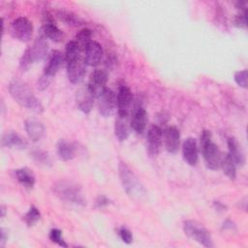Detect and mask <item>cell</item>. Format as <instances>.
Here are the masks:
<instances>
[{"instance_id":"cell-1","label":"cell","mask_w":248,"mask_h":248,"mask_svg":"<svg viewBox=\"0 0 248 248\" xmlns=\"http://www.w3.org/2000/svg\"><path fill=\"white\" fill-rule=\"evenodd\" d=\"M9 91L13 99L21 107L35 113H42L44 111L42 103L34 95L28 85L20 79H13L9 84Z\"/></svg>"},{"instance_id":"cell-2","label":"cell","mask_w":248,"mask_h":248,"mask_svg":"<svg viewBox=\"0 0 248 248\" xmlns=\"http://www.w3.org/2000/svg\"><path fill=\"white\" fill-rule=\"evenodd\" d=\"M52 191L61 201L77 205H84L85 198L79 185L69 180H59L52 185Z\"/></svg>"},{"instance_id":"cell-3","label":"cell","mask_w":248,"mask_h":248,"mask_svg":"<svg viewBox=\"0 0 248 248\" xmlns=\"http://www.w3.org/2000/svg\"><path fill=\"white\" fill-rule=\"evenodd\" d=\"M48 52V44L46 38L40 36L36 39L32 46L28 47L22 54L19 67L22 71H27L34 63L44 60Z\"/></svg>"},{"instance_id":"cell-4","label":"cell","mask_w":248,"mask_h":248,"mask_svg":"<svg viewBox=\"0 0 248 248\" xmlns=\"http://www.w3.org/2000/svg\"><path fill=\"white\" fill-rule=\"evenodd\" d=\"M118 172L123 189L130 197L140 199L144 195L145 191L142 184L125 162L119 163Z\"/></svg>"},{"instance_id":"cell-5","label":"cell","mask_w":248,"mask_h":248,"mask_svg":"<svg viewBox=\"0 0 248 248\" xmlns=\"http://www.w3.org/2000/svg\"><path fill=\"white\" fill-rule=\"evenodd\" d=\"M201 150L202 152L205 165L209 170H216L221 166L222 154L218 146L211 140L210 131L203 130L201 135Z\"/></svg>"},{"instance_id":"cell-6","label":"cell","mask_w":248,"mask_h":248,"mask_svg":"<svg viewBox=\"0 0 248 248\" xmlns=\"http://www.w3.org/2000/svg\"><path fill=\"white\" fill-rule=\"evenodd\" d=\"M183 230L188 237L198 242L199 244L208 248L214 246L209 231L199 222L194 220H187L184 222Z\"/></svg>"},{"instance_id":"cell-7","label":"cell","mask_w":248,"mask_h":248,"mask_svg":"<svg viewBox=\"0 0 248 248\" xmlns=\"http://www.w3.org/2000/svg\"><path fill=\"white\" fill-rule=\"evenodd\" d=\"M9 31L13 38L26 43L32 38L33 25L28 18L21 16L17 17L11 23Z\"/></svg>"},{"instance_id":"cell-8","label":"cell","mask_w":248,"mask_h":248,"mask_svg":"<svg viewBox=\"0 0 248 248\" xmlns=\"http://www.w3.org/2000/svg\"><path fill=\"white\" fill-rule=\"evenodd\" d=\"M86 65L84 58L81 56L67 62V75L72 83L77 84L82 80L86 72Z\"/></svg>"},{"instance_id":"cell-9","label":"cell","mask_w":248,"mask_h":248,"mask_svg":"<svg viewBox=\"0 0 248 248\" xmlns=\"http://www.w3.org/2000/svg\"><path fill=\"white\" fill-rule=\"evenodd\" d=\"M97 98L99 112L105 117L110 116L114 112L116 104L114 93L109 88H106Z\"/></svg>"},{"instance_id":"cell-10","label":"cell","mask_w":248,"mask_h":248,"mask_svg":"<svg viewBox=\"0 0 248 248\" xmlns=\"http://www.w3.org/2000/svg\"><path fill=\"white\" fill-rule=\"evenodd\" d=\"M162 129L157 125H152L147 133V152L151 157L158 155L162 144Z\"/></svg>"},{"instance_id":"cell-11","label":"cell","mask_w":248,"mask_h":248,"mask_svg":"<svg viewBox=\"0 0 248 248\" xmlns=\"http://www.w3.org/2000/svg\"><path fill=\"white\" fill-rule=\"evenodd\" d=\"M107 74L103 70H95L91 73L87 87L91 90L95 97H98L107 87Z\"/></svg>"},{"instance_id":"cell-12","label":"cell","mask_w":248,"mask_h":248,"mask_svg":"<svg viewBox=\"0 0 248 248\" xmlns=\"http://www.w3.org/2000/svg\"><path fill=\"white\" fill-rule=\"evenodd\" d=\"M133 100V95L130 88L127 85H121L118 88L117 97H116V105L118 108L117 113L129 114V108L131 107Z\"/></svg>"},{"instance_id":"cell-13","label":"cell","mask_w":248,"mask_h":248,"mask_svg":"<svg viewBox=\"0 0 248 248\" xmlns=\"http://www.w3.org/2000/svg\"><path fill=\"white\" fill-rule=\"evenodd\" d=\"M94 94L91 90L86 86L80 88L77 92V105L78 108L84 113H88L91 111L93 103H94Z\"/></svg>"},{"instance_id":"cell-14","label":"cell","mask_w":248,"mask_h":248,"mask_svg":"<svg viewBox=\"0 0 248 248\" xmlns=\"http://www.w3.org/2000/svg\"><path fill=\"white\" fill-rule=\"evenodd\" d=\"M103 57V48L102 46L92 41L87 47L84 49V60L85 63L89 66H97Z\"/></svg>"},{"instance_id":"cell-15","label":"cell","mask_w":248,"mask_h":248,"mask_svg":"<svg viewBox=\"0 0 248 248\" xmlns=\"http://www.w3.org/2000/svg\"><path fill=\"white\" fill-rule=\"evenodd\" d=\"M164 140L167 151L170 153H175L178 150L180 143L179 130L174 126L168 127L164 132Z\"/></svg>"},{"instance_id":"cell-16","label":"cell","mask_w":248,"mask_h":248,"mask_svg":"<svg viewBox=\"0 0 248 248\" xmlns=\"http://www.w3.org/2000/svg\"><path fill=\"white\" fill-rule=\"evenodd\" d=\"M184 161L190 166H196L198 163V145L194 138H187L182 146Z\"/></svg>"},{"instance_id":"cell-17","label":"cell","mask_w":248,"mask_h":248,"mask_svg":"<svg viewBox=\"0 0 248 248\" xmlns=\"http://www.w3.org/2000/svg\"><path fill=\"white\" fill-rule=\"evenodd\" d=\"M130 126L129 114L117 113V118L114 124V134L118 140L124 141L128 139L130 134Z\"/></svg>"},{"instance_id":"cell-18","label":"cell","mask_w":248,"mask_h":248,"mask_svg":"<svg viewBox=\"0 0 248 248\" xmlns=\"http://www.w3.org/2000/svg\"><path fill=\"white\" fill-rule=\"evenodd\" d=\"M25 131L31 140L38 141L45 135V126L36 118H28L25 121Z\"/></svg>"},{"instance_id":"cell-19","label":"cell","mask_w":248,"mask_h":248,"mask_svg":"<svg viewBox=\"0 0 248 248\" xmlns=\"http://www.w3.org/2000/svg\"><path fill=\"white\" fill-rule=\"evenodd\" d=\"M64 59L65 58L63 57V54L59 50H53L48 57L47 64L45 67L44 75L52 78V77L55 76L61 68Z\"/></svg>"},{"instance_id":"cell-20","label":"cell","mask_w":248,"mask_h":248,"mask_svg":"<svg viewBox=\"0 0 248 248\" xmlns=\"http://www.w3.org/2000/svg\"><path fill=\"white\" fill-rule=\"evenodd\" d=\"M2 145L4 147H8V148H15V149L22 150V149L26 148L27 141L19 134L11 131V132H7L6 134L3 135Z\"/></svg>"},{"instance_id":"cell-21","label":"cell","mask_w":248,"mask_h":248,"mask_svg":"<svg viewBox=\"0 0 248 248\" xmlns=\"http://www.w3.org/2000/svg\"><path fill=\"white\" fill-rule=\"evenodd\" d=\"M147 122V113L145 109L141 107L138 108L132 115V119L130 121L131 128L138 134H141L146 128Z\"/></svg>"},{"instance_id":"cell-22","label":"cell","mask_w":248,"mask_h":248,"mask_svg":"<svg viewBox=\"0 0 248 248\" xmlns=\"http://www.w3.org/2000/svg\"><path fill=\"white\" fill-rule=\"evenodd\" d=\"M228 147H229V155L232 157L235 165H238L240 167L244 166L246 161L245 154L239 142L234 138H230L228 139Z\"/></svg>"},{"instance_id":"cell-23","label":"cell","mask_w":248,"mask_h":248,"mask_svg":"<svg viewBox=\"0 0 248 248\" xmlns=\"http://www.w3.org/2000/svg\"><path fill=\"white\" fill-rule=\"evenodd\" d=\"M57 155L62 161H70L76 155V147L73 142L61 139L57 142Z\"/></svg>"},{"instance_id":"cell-24","label":"cell","mask_w":248,"mask_h":248,"mask_svg":"<svg viewBox=\"0 0 248 248\" xmlns=\"http://www.w3.org/2000/svg\"><path fill=\"white\" fill-rule=\"evenodd\" d=\"M41 36L54 42H61L64 38L63 32L51 20H46L44 23L41 29Z\"/></svg>"},{"instance_id":"cell-25","label":"cell","mask_w":248,"mask_h":248,"mask_svg":"<svg viewBox=\"0 0 248 248\" xmlns=\"http://www.w3.org/2000/svg\"><path fill=\"white\" fill-rule=\"evenodd\" d=\"M15 176L16 180L25 188H33L35 185V174L28 168H20L15 170Z\"/></svg>"},{"instance_id":"cell-26","label":"cell","mask_w":248,"mask_h":248,"mask_svg":"<svg viewBox=\"0 0 248 248\" xmlns=\"http://www.w3.org/2000/svg\"><path fill=\"white\" fill-rule=\"evenodd\" d=\"M57 17L63 21L65 24L69 25V26H80L84 23V21L82 20V18H80L77 14L73 13V12H69V11H58L56 13Z\"/></svg>"},{"instance_id":"cell-27","label":"cell","mask_w":248,"mask_h":248,"mask_svg":"<svg viewBox=\"0 0 248 248\" xmlns=\"http://www.w3.org/2000/svg\"><path fill=\"white\" fill-rule=\"evenodd\" d=\"M223 169L224 173L230 178V179H235L236 177V168L235 163L232 159V157L229 155V153L222 156L221 160V166Z\"/></svg>"},{"instance_id":"cell-28","label":"cell","mask_w":248,"mask_h":248,"mask_svg":"<svg viewBox=\"0 0 248 248\" xmlns=\"http://www.w3.org/2000/svg\"><path fill=\"white\" fill-rule=\"evenodd\" d=\"M31 157L33 161L40 166L43 167H50L51 166V158L48 152L41 148H35L31 151Z\"/></svg>"},{"instance_id":"cell-29","label":"cell","mask_w":248,"mask_h":248,"mask_svg":"<svg viewBox=\"0 0 248 248\" xmlns=\"http://www.w3.org/2000/svg\"><path fill=\"white\" fill-rule=\"evenodd\" d=\"M91 30L88 28H84L78 31V33L76 35V43L79 46L80 50H84L87 46L92 42L91 41Z\"/></svg>"},{"instance_id":"cell-30","label":"cell","mask_w":248,"mask_h":248,"mask_svg":"<svg viewBox=\"0 0 248 248\" xmlns=\"http://www.w3.org/2000/svg\"><path fill=\"white\" fill-rule=\"evenodd\" d=\"M80 48L79 46H78V44L76 43V41H71L67 44L66 46V50H65V61L66 63L73 60V59H76L77 57L80 56Z\"/></svg>"},{"instance_id":"cell-31","label":"cell","mask_w":248,"mask_h":248,"mask_svg":"<svg viewBox=\"0 0 248 248\" xmlns=\"http://www.w3.org/2000/svg\"><path fill=\"white\" fill-rule=\"evenodd\" d=\"M41 218V213L39 209L36 206H31L29 210L26 212V214L23 216L24 222L28 227L34 226Z\"/></svg>"},{"instance_id":"cell-32","label":"cell","mask_w":248,"mask_h":248,"mask_svg":"<svg viewBox=\"0 0 248 248\" xmlns=\"http://www.w3.org/2000/svg\"><path fill=\"white\" fill-rule=\"evenodd\" d=\"M49 238L52 242L57 243L59 246H62V247H67L68 246L67 243L65 242V240L62 237V232L58 229H52L49 232Z\"/></svg>"},{"instance_id":"cell-33","label":"cell","mask_w":248,"mask_h":248,"mask_svg":"<svg viewBox=\"0 0 248 248\" xmlns=\"http://www.w3.org/2000/svg\"><path fill=\"white\" fill-rule=\"evenodd\" d=\"M234 25L238 28H247V11L240 12L234 17Z\"/></svg>"},{"instance_id":"cell-34","label":"cell","mask_w":248,"mask_h":248,"mask_svg":"<svg viewBox=\"0 0 248 248\" xmlns=\"http://www.w3.org/2000/svg\"><path fill=\"white\" fill-rule=\"evenodd\" d=\"M235 82L243 88H247V70L238 71L234 74Z\"/></svg>"},{"instance_id":"cell-35","label":"cell","mask_w":248,"mask_h":248,"mask_svg":"<svg viewBox=\"0 0 248 248\" xmlns=\"http://www.w3.org/2000/svg\"><path fill=\"white\" fill-rule=\"evenodd\" d=\"M119 236L122 239V241L127 244H130L133 241V234L131 231L125 227H121L119 229Z\"/></svg>"},{"instance_id":"cell-36","label":"cell","mask_w":248,"mask_h":248,"mask_svg":"<svg viewBox=\"0 0 248 248\" xmlns=\"http://www.w3.org/2000/svg\"><path fill=\"white\" fill-rule=\"evenodd\" d=\"M50 80H51L50 78H48V77L43 75V76L39 78V80H38V88H39L40 90H45V89L47 88V86L49 85Z\"/></svg>"},{"instance_id":"cell-37","label":"cell","mask_w":248,"mask_h":248,"mask_svg":"<svg viewBox=\"0 0 248 248\" xmlns=\"http://www.w3.org/2000/svg\"><path fill=\"white\" fill-rule=\"evenodd\" d=\"M109 202H110V201H109L106 196L101 195V196H99V197L96 199V202H95L96 207H97V208H103V207L108 205V204H109Z\"/></svg>"},{"instance_id":"cell-38","label":"cell","mask_w":248,"mask_h":248,"mask_svg":"<svg viewBox=\"0 0 248 248\" xmlns=\"http://www.w3.org/2000/svg\"><path fill=\"white\" fill-rule=\"evenodd\" d=\"M0 234H1V237H0V246L1 247H4L5 246V243L7 242L8 240V232H6L5 229H1L0 231Z\"/></svg>"},{"instance_id":"cell-39","label":"cell","mask_w":248,"mask_h":248,"mask_svg":"<svg viewBox=\"0 0 248 248\" xmlns=\"http://www.w3.org/2000/svg\"><path fill=\"white\" fill-rule=\"evenodd\" d=\"M214 206H215V208H216V210H222V211H224V210H226V205H224L222 202H214Z\"/></svg>"},{"instance_id":"cell-40","label":"cell","mask_w":248,"mask_h":248,"mask_svg":"<svg viewBox=\"0 0 248 248\" xmlns=\"http://www.w3.org/2000/svg\"><path fill=\"white\" fill-rule=\"evenodd\" d=\"M223 228H224V229H232V228H234V224H233L232 221L227 220V221L224 223Z\"/></svg>"},{"instance_id":"cell-41","label":"cell","mask_w":248,"mask_h":248,"mask_svg":"<svg viewBox=\"0 0 248 248\" xmlns=\"http://www.w3.org/2000/svg\"><path fill=\"white\" fill-rule=\"evenodd\" d=\"M0 211H1V217L2 218L5 217V215H6V206L2 204L1 207H0Z\"/></svg>"}]
</instances>
